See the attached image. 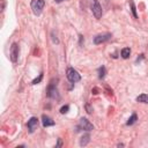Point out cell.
Listing matches in <instances>:
<instances>
[{
    "label": "cell",
    "instance_id": "1",
    "mask_svg": "<svg viewBox=\"0 0 148 148\" xmlns=\"http://www.w3.org/2000/svg\"><path fill=\"white\" fill-rule=\"evenodd\" d=\"M66 76H67L68 81H69V82H72V83L79 82V81L81 80V75L79 74V72H77V71H75V69H74V68H72V67L67 68Z\"/></svg>",
    "mask_w": 148,
    "mask_h": 148
},
{
    "label": "cell",
    "instance_id": "2",
    "mask_svg": "<svg viewBox=\"0 0 148 148\" xmlns=\"http://www.w3.org/2000/svg\"><path fill=\"white\" fill-rule=\"evenodd\" d=\"M44 5H45L44 0H32L31 3H30L31 9H32V13L35 15H39L42 13L43 8H44Z\"/></svg>",
    "mask_w": 148,
    "mask_h": 148
},
{
    "label": "cell",
    "instance_id": "3",
    "mask_svg": "<svg viewBox=\"0 0 148 148\" xmlns=\"http://www.w3.org/2000/svg\"><path fill=\"white\" fill-rule=\"evenodd\" d=\"M47 96L50 98H59V94H58V89H57V83H54L53 81H51V83L47 87V91H46Z\"/></svg>",
    "mask_w": 148,
    "mask_h": 148
},
{
    "label": "cell",
    "instance_id": "4",
    "mask_svg": "<svg viewBox=\"0 0 148 148\" xmlns=\"http://www.w3.org/2000/svg\"><path fill=\"white\" fill-rule=\"evenodd\" d=\"M111 37H112V35H111V34H109V32L101 34V35H97V36L94 38V43H95L96 45H98V44L105 43V42H106V40H109Z\"/></svg>",
    "mask_w": 148,
    "mask_h": 148
},
{
    "label": "cell",
    "instance_id": "5",
    "mask_svg": "<svg viewBox=\"0 0 148 148\" xmlns=\"http://www.w3.org/2000/svg\"><path fill=\"white\" fill-rule=\"evenodd\" d=\"M79 128L84 130V131H91V130H94V125L87 118H81L80 123H79Z\"/></svg>",
    "mask_w": 148,
    "mask_h": 148
},
{
    "label": "cell",
    "instance_id": "6",
    "mask_svg": "<svg viewBox=\"0 0 148 148\" xmlns=\"http://www.w3.org/2000/svg\"><path fill=\"white\" fill-rule=\"evenodd\" d=\"M9 56H10V60L13 62H16L17 61V58H18V46L16 43H13L12 46H10V51H9Z\"/></svg>",
    "mask_w": 148,
    "mask_h": 148
},
{
    "label": "cell",
    "instance_id": "7",
    "mask_svg": "<svg viewBox=\"0 0 148 148\" xmlns=\"http://www.w3.org/2000/svg\"><path fill=\"white\" fill-rule=\"evenodd\" d=\"M91 9H92V14H94V16L96 18H101L102 17V13H103L102 12V6L99 5V2L97 0H94V5H92Z\"/></svg>",
    "mask_w": 148,
    "mask_h": 148
},
{
    "label": "cell",
    "instance_id": "8",
    "mask_svg": "<svg viewBox=\"0 0 148 148\" xmlns=\"http://www.w3.org/2000/svg\"><path fill=\"white\" fill-rule=\"evenodd\" d=\"M37 126H38V119L36 117H31L28 120V123H27V127H28V130H29L30 133H34L35 130L37 128Z\"/></svg>",
    "mask_w": 148,
    "mask_h": 148
},
{
    "label": "cell",
    "instance_id": "9",
    "mask_svg": "<svg viewBox=\"0 0 148 148\" xmlns=\"http://www.w3.org/2000/svg\"><path fill=\"white\" fill-rule=\"evenodd\" d=\"M42 124H43L44 127H49V126H53V125H54V121H53L49 116L43 114V116H42Z\"/></svg>",
    "mask_w": 148,
    "mask_h": 148
},
{
    "label": "cell",
    "instance_id": "10",
    "mask_svg": "<svg viewBox=\"0 0 148 148\" xmlns=\"http://www.w3.org/2000/svg\"><path fill=\"white\" fill-rule=\"evenodd\" d=\"M89 141H90V135H89V134H84V135L81 138V140H80V146H81V147H84V146L88 145Z\"/></svg>",
    "mask_w": 148,
    "mask_h": 148
},
{
    "label": "cell",
    "instance_id": "11",
    "mask_svg": "<svg viewBox=\"0 0 148 148\" xmlns=\"http://www.w3.org/2000/svg\"><path fill=\"white\" fill-rule=\"evenodd\" d=\"M136 102L140 103H147L148 104V94H141L136 97Z\"/></svg>",
    "mask_w": 148,
    "mask_h": 148
},
{
    "label": "cell",
    "instance_id": "12",
    "mask_svg": "<svg viewBox=\"0 0 148 148\" xmlns=\"http://www.w3.org/2000/svg\"><path fill=\"white\" fill-rule=\"evenodd\" d=\"M120 54H121V57H123L124 59H127V58L130 57V54H131V50H130V47H124V49L121 50Z\"/></svg>",
    "mask_w": 148,
    "mask_h": 148
},
{
    "label": "cell",
    "instance_id": "13",
    "mask_svg": "<svg viewBox=\"0 0 148 148\" xmlns=\"http://www.w3.org/2000/svg\"><path fill=\"white\" fill-rule=\"evenodd\" d=\"M138 120V116H136V113H132V116L128 118V120H127V123H126V125H133L135 121Z\"/></svg>",
    "mask_w": 148,
    "mask_h": 148
},
{
    "label": "cell",
    "instance_id": "14",
    "mask_svg": "<svg viewBox=\"0 0 148 148\" xmlns=\"http://www.w3.org/2000/svg\"><path fill=\"white\" fill-rule=\"evenodd\" d=\"M105 74H106V69H105V67H104V66L99 67V68H98V77H99V79H103V77L105 76Z\"/></svg>",
    "mask_w": 148,
    "mask_h": 148
},
{
    "label": "cell",
    "instance_id": "15",
    "mask_svg": "<svg viewBox=\"0 0 148 148\" xmlns=\"http://www.w3.org/2000/svg\"><path fill=\"white\" fill-rule=\"evenodd\" d=\"M130 5H131V9H132V13H133V16L135 18H138V14H136V8H135V5L133 1H130Z\"/></svg>",
    "mask_w": 148,
    "mask_h": 148
},
{
    "label": "cell",
    "instance_id": "16",
    "mask_svg": "<svg viewBox=\"0 0 148 148\" xmlns=\"http://www.w3.org/2000/svg\"><path fill=\"white\" fill-rule=\"evenodd\" d=\"M42 79H43V73H40V74L38 75V77L34 79V80H32V82H31V84H38V83L42 81Z\"/></svg>",
    "mask_w": 148,
    "mask_h": 148
},
{
    "label": "cell",
    "instance_id": "17",
    "mask_svg": "<svg viewBox=\"0 0 148 148\" xmlns=\"http://www.w3.org/2000/svg\"><path fill=\"white\" fill-rule=\"evenodd\" d=\"M68 110H69V105H64V106H61V109H60V113H67L68 112Z\"/></svg>",
    "mask_w": 148,
    "mask_h": 148
},
{
    "label": "cell",
    "instance_id": "18",
    "mask_svg": "<svg viewBox=\"0 0 148 148\" xmlns=\"http://www.w3.org/2000/svg\"><path fill=\"white\" fill-rule=\"evenodd\" d=\"M86 110H87L88 113H91V112H92V108H91L89 104H86Z\"/></svg>",
    "mask_w": 148,
    "mask_h": 148
},
{
    "label": "cell",
    "instance_id": "19",
    "mask_svg": "<svg viewBox=\"0 0 148 148\" xmlns=\"http://www.w3.org/2000/svg\"><path fill=\"white\" fill-rule=\"evenodd\" d=\"M141 59H143V54H140V57H139V58L136 59V62H139V61H140Z\"/></svg>",
    "mask_w": 148,
    "mask_h": 148
},
{
    "label": "cell",
    "instance_id": "20",
    "mask_svg": "<svg viewBox=\"0 0 148 148\" xmlns=\"http://www.w3.org/2000/svg\"><path fill=\"white\" fill-rule=\"evenodd\" d=\"M60 146H61V140L59 139V140H58V145H57L56 147H60Z\"/></svg>",
    "mask_w": 148,
    "mask_h": 148
},
{
    "label": "cell",
    "instance_id": "21",
    "mask_svg": "<svg viewBox=\"0 0 148 148\" xmlns=\"http://www.w3.org/2000/svg\"><path fill=\"white\" fill-rule=\"evenodd\" d=\"M54 1H56V2H58V3H59V2H62V1H65V0H54Z\"/></svg>",
    "mask_w": 148,
    "mask_h": 148
}]
</instances>
